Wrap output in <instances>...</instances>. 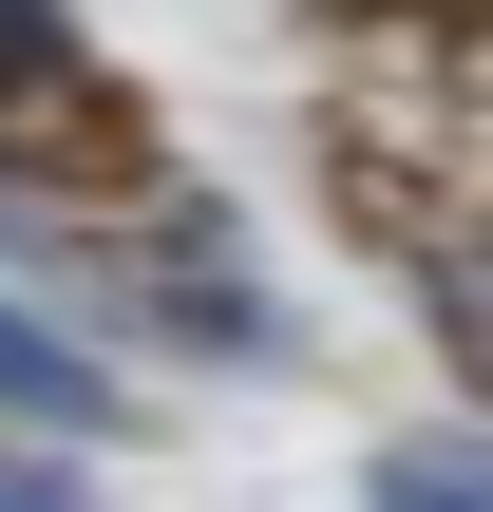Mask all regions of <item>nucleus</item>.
Returning a JSON list of instances; mask_svg holds the SVG:
<instances>
[{"instance_id": "obj_4", "label": "nucleus", "mask_w": 493, "mask_h": 512, "mask_svg": "<svg viewBox=\"0 0 493 512\" xmlns=\"http://www.w3.org/2000/svg\"><path fill=\"white\" fill-rule=\"evenodd\" d=\"M0 512H76V494H57V475H0Z\"/></svg>"}, {"instance_id": "obj_1", "label": "nucleus", "mask_w": 493, "mask_h": 512, "mask_svg": "<svg viewBox=\"0 0 493 512\" xmlns=\"http://www.w3.org/2000/svg\"><path fill=\"white\" fill-rule=\"evenodd\" d=\"M0 418H38V437H114L133 399H114V361H76V323H38V304L0 285Z\"/></svg>"}, {"instance_id": "obj_2", "label": "nucleus", "mask_w": 493, "mask_h": 512, "mask_svg": "<svg viewBox=\"0 0 493 512\" xmlns=\"http://www.w3.org/2000/svg\"><path fill=\"white\" fill-rule=\"evenodd\" d=\"M361 512H493V437H380Z\"/></svg>"}, {"instance_id": "obj_3", "label": "nucleus", "mask_w": 493, "mask_h": 512, "mask_svg": "<svg viewBox=\"0 0 493 512\" xmlns=\"http://www.w3.org/2000/svg\"><path fill=\"white\" fill-rule=\"evenodd\" d=\"M57 95H76V19L57 0H0V133H38Z\"/></svg>"}]
</instances>
